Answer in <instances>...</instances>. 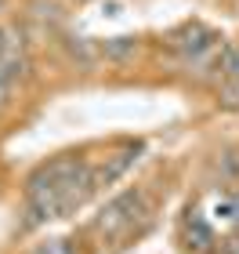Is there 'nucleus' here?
Here are the masks:
<instances>
[{
	"label": "nucleus",
	"mask_w": 239,
	"mask_h": 254,
	"mask_svg": "<svg viewBox=\"0 0 239 254\" xmlns=\"http://www.w3.org/2000/svg\"><path fill=\"white\" fill-rule=\"evenodd\" d=\"M7 87H11V73H7L4 65H0V102L7 98Z\"/></svg>",
	"instance_id": "39448f33"
},
{
	"label": "nucleus",
	"mask_w": 239,
	"mask_h": 254,
	"mask_svg": "<svg viewBox=\"0 0 239 254\" xmlns=\"http://www.w3.org/2000/svg\"><path fill=\"white\" fill-rule=\"evenodd\" d=\"M134 51H138V40L134 37H112L98 48V55H105V59H131Z\"/></svg>",
	"instance_id": "20e7f679"
},
{
	"label": "nucleus",
	"mask_w": 239,
	"mask_h": 254,
	"mask_svg": "<svg viewBox=\"0 0 239 254\" xmlns=\"http://www.w3.org/2000/svg\"><path fill=\"white\" fill-rule=\"evenodd\" d=\"M98 186V171H91L76 156H58L37 167L26 182V203H29V225L51 222L80 207Z\"/></svg>",
	"instance_id": "f257e3e1"
},
{
	"label": "nucleus",
	"mask_w": 239,
	"mask_h": 254,
	"mask_svg": "<svg viewBox=\"0 0 239 254\" xmlns=\"http://www.w3.org/2000/svg\"><path fill=\"white\" fill-rule=\"evenodd\" d=\"M40 254H69V247H65L62 240H54V244H48V247H44Z\"/></svg>",
	"instance_id": "423d86ee"
},
{
	"label": "nucleus",
	"mask_w": 239,
	"mask_h": 254,
	"mask_svg": "<svg viewBox=\"0 0 239 254\" xmlns=\"http://www.w3.org/2000/svg\"><path fill=\"white\" fill-rule=\"evenodd\" d=\"M0 65L11 73V80L26 69V59H22V33L15 26H0Z\"/></svg>",
	"instance_id": "7ed1b4c3"
},
{
	"label": "nucleus",
	"mask_w": 239,
	"mask_h": 254,
	"mask_svg": "<svg viewBox=\"0 0 239 254\" xmlns=\"http://www.w3.org/2000/svg\"><path fill=\"white\" fill-rule=\"evenodd\" d=\"M145 218H149V196L145 192H123L95 218V233L101 240H123L127 233H134Z\"/></svg>",
	"instance_id": "f03ea898"
}]
</instances>
